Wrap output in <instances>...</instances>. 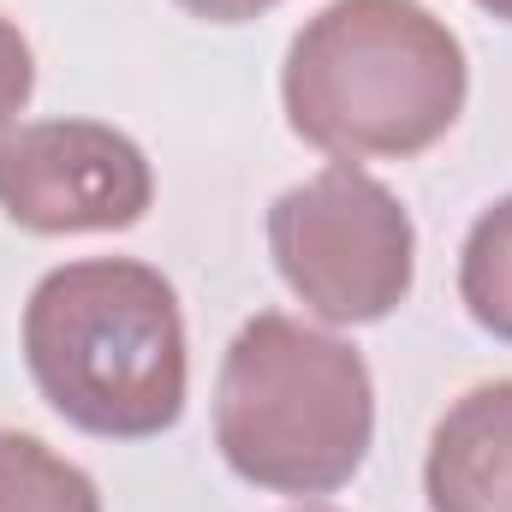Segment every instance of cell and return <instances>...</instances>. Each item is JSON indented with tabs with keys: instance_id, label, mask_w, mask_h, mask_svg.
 I'll return each mask as SVG.
<instances>
[{
	"instance_id": "277c9868",
	"label": "cell",
	"mask_w": 512,
	"mask_h": 512,
	"mask_svg": "<svg viewBox=\"0 0 512 512\" xmlns=\"http://www.w3.org/2000/svg\"><path fill=\"white\" fill-rule=\"evenodd\" d=\"M268 251L304 310L334 328H358L405 304L417 274V227L376 173L334 161L274 197Z\"/></svg>"
},
{
	"instance_id": "8fae6325",
	"label": "cell",
	"mask_w": 512,
	"mask_h": 512,
	"mask_svg": "<svg viewBox=\"0 0 512 512\" xmlns=\"http://www.w3.org/2000/svg\"><path fill=\"white\" fill-rule=\"evenodd\" d=\"M477 6H483V12H495V18H507V24H512V0H477Z\"/></svg>"
},
{
	"instance_id": "9c48e42d",
	"label": "cell",
	"mask_w": 512,
	"mask_h": 512,
	"mask_svg": "<svg viewBox=\"0 0 512 512\" xmlns=\"http://www.w3.org/2000/svg\"><path fill=\"white\" fill-rule=\"evenodd\" d=\"M30 90H36V60H30V42H24V30H18L12 18H0V131L24 114Z\"/></svg>"
},
{
	"instance_id": "8992f818",
	"label": "cell",
	"mask_w": 512,
	"mask_h": 512,
	"mask_svg": "<svg viewBox=\"0 0 512 512\" xmlns=\"http://www.w3.org/2000/svg\"><path fill=\"white\" fill-rule=\"evenodd\" d=\"M429 512H512V382L459 393L423 459Z\"/></svg>"
},
{
	"instance_id": "ba28073f",
	"label": "cell",
	"mask_w": 512,
	"mask_h": 512,
	"mask_svg": "<svg viewBox=\"0 0 512 512\" xmlns=\"http://www.w3.org/2000/svg\"><path fill=\"white\" fill-rule=\"evenodd\" d=\"M459 298L477 328L512 346V197L477 215L459 251Z\"/></svg>"
},
{
	"instance_id": "52a82bcc",
	"label": "cell",
	"mask_w": 512,
	"mask_h": 512,
	"mask_svg": "<svg viewBox=\"0 0 512 512\" xmlns=\"http://www.w3.org/2000/svg\"><path fill=\"white\" fill-rule=\"evenodd\" d=\"M0 512H102V495L48 441L0 429Z\"/></svg>"
},
{
	"instance_id": "7a4b0ae2",
	"label": "cell",
	"mask_w": 512,
	"mask_h": 512,
	"mask_svg": "<svg viewBox=\"0 0 512 512\" xmlns=\"http://www.w3.org/2000/svg\"><path fill=\"white\" fill-rule=\"evenodd\" d=\"M36 393L84 435L149 441L185 411V316L161 268L84 256L36 280L24 304Z\"/></svg>"
},
{
	"instance_id": "3957f363",
	"label": "cell",
	"mask_w": 512,
	"mask_h": 512,
	"mask_svg": "<svg viewBox=\"0 0 512 512\" xmlns=\"http://www.w3.org/2000/svg\"><path fill=\"white\" fill-rule=\"evenodd\" d=\"M376 441L370 364L280 310L239 328L215 382V447L268 495H334Z\"/></svg>"
},
{
	"instance_id": "30bf717a",
	"label": "cell",
	"mask_w": 512,
	"mask_h": 512,
	"mask_svg": "<svg viewBox=\"0 0 512 512\" xmlns=\"http://www.w3.org/2000/svg\"><path fill=\"white\" fill-rule=\"evenodd\" d=\"M173 6H185L191 18H209V24H245V18L274 12L280 0H173Z\"/></svg>"
},
{
	"instance_id": "7c38bea8",
	"label": "cell",
	"mask_w": 512,
	"mask_h": 512,
	"mask_svg": "<svg viewBox=\"0 0 512 512\" xmlns=\"http://www.w3.org/2000/svg\"><path fill=\"white\" fill-rule=\"evenodd\" d=\"M292 512H334V507H292Z\"/></svg>"
},
{
	"instance_id": "5b68a950",
	"label": "cell",
	"mask_w": 512,
	"mask_h": 512,
	"mask_svg": "<svg viewBox=\"0 0 512 512\" xmlns=\"http://www.w3.org/2000/svg\"><path fill=\"white\" fill-rule=\"evenodd\" d=\"M149 203V155L102 120H36L0 137V215L24 233H126Z\"/></svg>"
},
{
	"instance_id": "6da1fadb",
	"label": "cell",
	"mask_w": 512,
	"mask_h": 512,
	"mask_svg": "<svg viewBox=\"0 0 512 512\" xmlns=\"http://www.w3.org/2000/svg\"><path fill=\"white\" fill-rule=\"evenodd\" d=\"M465 42L423 0H328L286 48L292 131L334 161H405L465 114Z\"/></svg>"
}]
</instances>
